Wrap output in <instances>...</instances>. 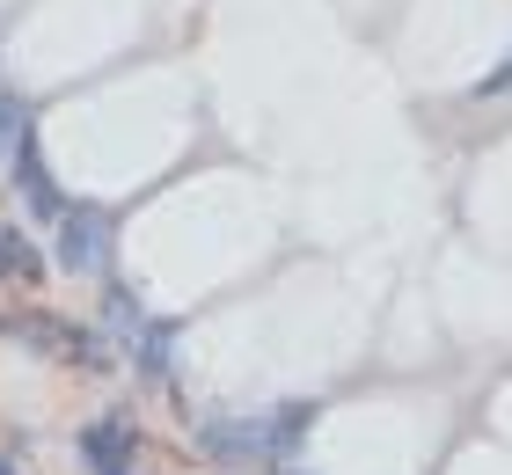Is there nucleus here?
<instances>
[{
  "label": "nucleus",
  "instance_id": "f257e3e1",
  "mask_svg": "<svg viewBox=\"0 0 512 475\" xmlns=\"http://www.w3.org/2000/svg\"><path fill=\"white\" fill-rule=\"evenodd\" d=\"M110 256V220L96 205H81V212H66V242H59V264L66 271H96Z\"/></svg>",
  "mask_w": 512,
  "mask_h": 475
},
{
  "label": "nucleus",
  "instance_id": "f03ea898",
  "mask_svg": "<svg viewBox=\"0 0 512 475\" xmlns=\"http://www.w3.org/2000/svg\"><path fill=\"white\" fill-rule=\"evenodd\" d=\"M198 439L213 446L220 461H249V454H264V424H235V417H213Z\"/></svg>",
  "mask_w": 512,
  "mask_h": 475
},
{
  "label": "nucleus",
  "instance_id": "7ed1b4c3",
  "mask_svg": "<svg viewBox=\"0 0 512 475\" xmlns=\"http://www.w3.org/2000/svg\"><path fill=\"white\" fill-rule=\"evenodd\" d=\"M125 446H132V424H125V417H103L96 432L81 439V454H88V468H96V475H110V468H125Z\"/></svg>",
  "mask_w": 512,
  "mask_h": 475
},
{
  "label": "nucleus",
  "instance_id": "20e7f679",
  "mask_svg": "<svg viewBox=\"0 0 512 475\" xmlns=\"http://www.w3.org/2000/svg\"><path fill=\"white\" fill-rule=\"evenodd\" d=\"M15 176H22V198H30L37 212H59V183H52V169H44V154L22 139L15 147Z\"/></svg>",
  "mask_w": 512,
  "mask_h": 475
},
{
  "label": "nucleus",
  "instance_id": "39448f33",
  "mask_svg": "<svg viewBox=\"0 0 512 475\" xmlns=\"http://www.w3.org/2000/svg\"><path fill=\"white\" fill-rule=\"evenodd\" d=\"M0 271H37V249L22 242V234H8V227H0Z\"/></svg>",
  "mask_w": 512,
  "mask_h": 475
},
{
  "label": "nucleus",
  "instance_id": "423d86ee",
  "mask_svg": "<svg viewBox=\"0 0 512 475\" xmlns=\"http://www.w3.org/2000/svg\"><path fill=\"white\" fill-rule=\"evenodd\" d=\"M0 147H22V110L0 103Z\"/></svg>",
  "mask_w": 512,
  "mask_h": 475
},
{
  "label": "nucleus",
  "instance_id": "0eeeda50",
  "mask_svg": "<svg viewBox=\"0 0 512 475\" xmlns=\"http://www.w3.org/2000/svg\"><path fill=\"white\" fill-rule=\"evenodd\" d=\"M505 81H512V66H505V74H491V81H483V88H505Z\"/></svg>",
  "mask_w": 512,
  "mask_h": 475
},
{
  "label": "nucleus",
  "instance_id": "6e6552de",
  "mask_svg": "<svg viewBox=\"0 0 512 475\" xmlns=\"http://www.w3.org/2000/svg\"><path fill=\"white\" fill-rule=\"evenodd\" d=\"M0 475H15V461H0Z\"/></svg>",
  "mask_w": 512,
  "mask_h": 475
},
{
  "label": "nucleus",
  "instance_id": "1a4fd4ad",
  "mask_svg": "<svg viewBox=\"0 0 512 475\" xmlns=\"http://www.w3.org/2000/svg\"><path fill=\"white\" fill-rule=\"evenodd\" d=\"M110 475H125V468H110Z\"/></svg>",
  "mask_w": 512,
  "mask_h": 475
},
{
  "label": "nucleus",
  "instance_id": "9d476101",
  "mask_svg": "<svg viewBox=\"0 0 512 475\" xmlns=\"http://www.w3.org/2000/svg\"><path fill=\"white\" fill-rule=\"evenodd\" d=\"M293 475H300V468H293Z\"/></svg>",
  "mask_w": 512,
  "mask_h": 475
}]
</instances>
